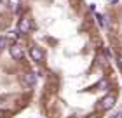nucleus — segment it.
I'll return each mask as SVG.
<instances>
[{"label": "nucleus", "mask_w": 122, "mask_h": 118, "mask_svg": "<svg viewBox=\"0 0 122 118\" xmlns=\"http://www.w3.org/2000/svg\"><path fill=\"white\" fill-rule=\"evenodd\" d=\"M9 52H10V57L16 59V61H21L25 57V50H23V47H21L19 43H12V45L9 47Z\"/></svg>", "instance_id": "nucleus-2"}, {"label": "nucleus", "mask_w": 122, "mask_h": 118, "mask_svg": "<svg viewBox=\"0 0 122 118\" xmlns=\"http://www.w3.org/2000/svg\"><path fill=\"white\" fill-rule=\"evenodd\" d=\"M30 28H31V19L28 18V16H23L19 21H18V30L21 35H26V33H30Z\"/></svg>", "instance_id": "nucleus-1"}, {"label": "nucleus", "mask_w": 122, "mask_h": 118, "mask_svg": "<svg viewBox=\"0 0 122 118\" xmlns=\"http://www.w3.org/2000/svg\"><path fill=\"white\" fill-rule=\"evenodd\" d=\"M7 24V19H4V18H0V30H2V28Z\"/></svg>", "instance_id": "nucleus-5"}, {"label": "nucleus", "mask_w": 122, "mask_h": 118, "mask_svg": "<svg viewBox=\"0 0 122 118\" xmlns=\"http://www.w3.org/2000/svg\"><path fill=\"white\" fill-rule=\"evenodd\" d=\"M28 52H30L31 61H37V63H40V61L44 59V50H42L40 47H37V45H31Z\"/></svg>", "instance_id": "nucleus-3"}, {"label": "nucleus", "mask_w": 122, "mask_h": 118, "mask_svg": "<svg viewBox=\"0 0 122 118\" xmlns=\"http://www.w3.org/2000/svg\"><path fill=\"white\" fill-rule=\"evenodd\" d=\"M9 45V40H7V37H0V50H4L5 47Z\"/></svg>", "instance_id": "nucleus-4"}]
</instances>
